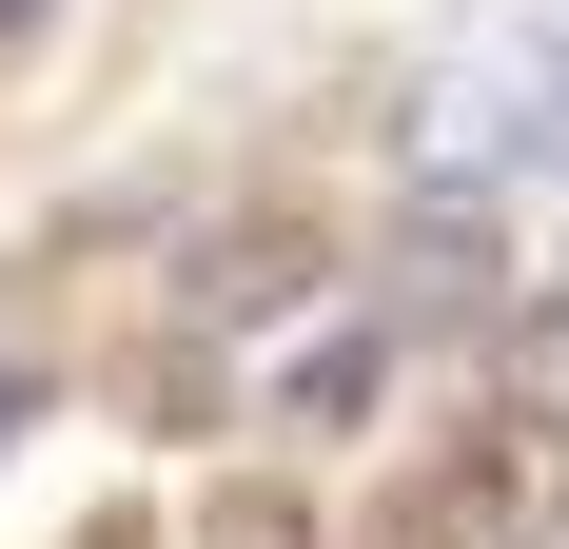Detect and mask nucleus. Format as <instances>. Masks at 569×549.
I'll list each match as a JSON object with an SVG mask.
<instances>
[{"label":"nucleus","mask_w":569,"mask_h":549,"mask_svg":"<svg viewBox=\"0 0 569 549\" xmlns=\"http://www.w3.org/2000/svg\"><path fill=\"white\" fill-rule=\"evenodd\" d=\"M511 295V217H491V177H432L393 217V333H471Z\"/></svg>","instance_id":"nucleus-1"},{"label":"nucleus","mask_w":569,"mask_h":549,"mask_svg":"<svg viewBox=\"0 0 569 549\" xmlns=\"http://www.w3.org/2000/svg\"><path fill=\"white\" fill-rule=\"evenodd\" d=\"M295 295H315V256H295V236H217V256L177 274V315H197V333H256V315H295Z\"/></svg>","instance_id":"nucleus-2"},{"label":"nucleus","mask_w":569,"mask_h":549,"mask_svg":"<svg viewBox=\"0 0 569 549\" xmlns=\"http://www.w3.org/2000/svg\"><path fill=\"white\" fill-rule=\"evenodd\" d=\"M373 373H393V315H353V333H315V353L276 373V412H295V432H353V412H373Z\"/></svg>","instance_id":"nucleus-3"},{"label":"nucleus","mask_w":569,"mask_h":549,"mask_svg":"<svg viewBox=\"0 0 569 549\" xmlns=\"http://www.w3.org/2000/svg\"><path fill=\"white\" fill-rule=\"evenodd\" d=\"M40 20H59V0H0V59H20V40H40Z\"/></svg>","instance_id":"nucleus-4"}]
</instances>
